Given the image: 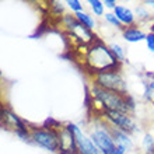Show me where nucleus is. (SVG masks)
<instances>
[{
    "instance_id": "obj_1",
    "label": "nucleus",
    "mask_w": 154,
    "mask_h": 154,
    "mask_svg": "<svg viewBox=\"0 0 154 154\" xmlns=\"http://www.w3.org/2000/svg\"><path fill=\"white\" fill-rule=\"evenodd\" d=\"M121 62L111 52L109 45H105L102 41L97 39L91 44L85 52L84 56V67L85 70L91 72V76L102 72H112L121 70Z\"/></svg>"
},
{
    "instance_id": "obj_2",
    "label": "nucleus",
    "mask_w": 154,
    "mask_h": 154,
    "mask_svg": "<svg viewBox=\"0 0 154 154\" xmlns=\"http://www.w3.org/2000/svg\"><path fill=\"white\" fill-rule=\"evenodd\" d=\"M90 95L93 97L94 102H98L101 105L102 112L104 111H119V112H125V114H132L134 108L129 95L106 91V90L94 84H91L90 87Z\"/></svg>"
},
{
    "instance_id": "obj_3",
    "label": "nucleus",
    "mask_w": 154,
    "mask_h": 154,
    "mask_svg": "<svg viewBox=\"0 0 154 154\" xmlns=\"http://www.w3.org/2000/svg\"><path fill=\"white\" fill-rule=\"evenodd\" d=\"M88 134L102 154H109L116 147L112 132H111V126L104 119L94 122L88 128Z\"/></svg>"
},
{
    "instance_id": "obj_4",
    "label": "nucleus",
    "mask_w": 154,
    "mask_h": 154,
    "mask_svg": "<svg viewBox=\"0 0 154 154\" xmlns=\"http://www.w3.org/2000/svg\"><path fill=\"white\" fill-rule=\"evenodd\" d=\"M91 84L98 85L106 91H112V93L123 94L128 95V85L126 81L122 76L121 70H112V72H102L91 76Z\"/></svg>"
},
{
    "instance_id": "obj_5",
    "label": "nucleus",
    "mask_w": 154,
    "mask_h": 154,
    "mask_svg": "<svg viewBox=\"0 0 154 154\" xmlns=\"http://www.w3.org/2000/svg\"><path fill=\"white\" fill-rule=\"evenodd\" d=\"M31 143L49 153L57 154L59 153V129H52L48 126L31 128Z\"/></svg>"
},
{
    "instance_id": "obj_6",
    "label": "nucleus",
    "mask_w": 154,
    "mask_h": 154,
    "mask_svg": "<svg viewBox=\"0 0 154 154\" xmlns=\"http://www.w3.org/2000/svg\"><path fill=\"white\" fill-rule=\"evenodd\" d=\"M62 25L67 29V32L74 38V39L79 42V44H84V45H91L97 41L95 34L88 29L87 27H84L83 24H80L79 21L76 20L74 14H65L62 17Z\"/></svg>"
},
{
    "instance_id": "obj_7",
    "label": "nucleus",
    "mask_w": 154,
    "mask_h": 154,
    "mask_svg": "<svg viewBox=\"0 0 154 154\" xmlns=\"http://www.w3.org/2000/svg\"><path fill=\"white\" fill-rule=\"evenodd\" d=\"M102 119L109 126H114L116 129H121L130 134L137 130V125H136L132 114H125V112H119V111H104Z\"/></svg>"
},
{
    "instance_id": "obj_8",
    "label": "nucleus",
    "mask_w": 154,
    "mask_h": 154,
    "mask_svg": "<svg viewBox=\"0 0 154 154\" xmlns=\"http://www.w3.org/2000/svg\"><path fill=\"white\" fill-rule=\"evenodd\" d=\"M66 126L73 132L77 143V154H102L98 150V147L94 144L90 134L83 128H80L76 123H66Z\"/></svg>"
},
{
    "instance_id": "obj_9",
    "label": "nucleus",
    "mask_w": 154,
    "mask_h": 154,
    "mask_svg": "<svg viewBox=\"0 0 154 154\" xmlns=\"http://www.w3.org/2000/svg\"><path fill=\"white\" fill-rule=\"evenodd\" d=\"M59 154H77L76 137L66 125L59 129Z\"/></svg>"
},
{
    "instance_id": "obj_10",
    "label": "nucleus",
    "mask_w": 154,
    "mask_h": 154,
    "mask_svg": "<svg viewBox=\"0 0 154 154\" xmlns=\"http://www.w3.org/2000/svg\"><path fill=\"white\" fill-rule=\"evenodd\" d=\"M2 122H3V126H6L7 129H11L14 133L31 129L16 112H13L8 108H2Z\"/></svg>"
},
{
    "instance_id": "obj_11",
    "label": "nucleus",
    "mask_w": 154,
    "mask_h": 154,
    "mask_svg": "<svg viewBox=\"0 0 154 154\" xmlns=\"http://www.w3.org/2000/svg\"><path fill=\"white\" fill-rule=\"evenodd\" d=\"M111 132H112V136H114L116 147H119V149L123 150L125 153H128V151H130L133 149V140H132L130 133L123 132V130H121V129H116L114 126H111Z\"/></svg>"
},
{
    "instance_id": "obj_12",
    "label": "nucleus",
    "mask_w": 154,
    "mask_h": 154,
    "mask_svg": "<svg viewBox=\"0 0 154 154\" xmlns=\"http://www.w3.org/2000/svg\"><path fill=\"white\" fill-rule=\"evenodd\" d=\"M114 14L118 17V20L122 23L123 27H133L136 25V16H134V11L130 10L129 7H126L123 4H118L114 10Z\"/></svg>"
},
{
    "instance_id": "obj_13",
    "label": "nucleus",
    "mask_w": 154,
    "mask_h": 154,
    "mask_svg": "<svg viewBox=\"0 0 154 154\" xmlns=\"http://www.w3.org/2000/svg\"><path fill=\"white\" fill-rule=\"evenodd\" d=\"M146 37H147V34L142 28H139L137 25L125 27V28L122 29V38L126 42H129V44H136V42L146 41Z\"/></svg>"
},
{
    "instance_id": "obj_14",
    "label": "nucleus",
    "mask_w": 154,
    "mask_h": 154,
    "mask_svg": "<svg viewBox=\"0 0 154 154\" xmlns=\"http://www.w3.org/2000/svg\"><path fill=\"white\" fill-rule=\"evenodd\" d=\"M74 17H76V20L80 23V24H83L84 27H87L88 29H95V27H97V21H95V18H94V16L91 14V13H87V11H80V13H76L74 14Z\"/></svg>"
},
{
    "instance_id": "obj_15",
    "label": "nucleus",
    "mask_w": 154,
    "mask_h": 154,
    "mask_svg": "<svg viewBox=\"0 0 154 154\" xmlns=\"http://www.w3.org/2000/svg\"><path fill=\"white\" fill-rule=\"evenodd\" d=\"M133 11H134V16H136V21H137V23H146V21H149L151 18V16H153V14L147 10V7L144 4L136 6Z\"/></svg>"
},
{
    "instance_id": "obj_16",
    "label": "nucleus",
    "mask_w": 154,
    "mask_h": 154,
    "mask_svg": "<svg viewBox=\"0 0 154 154\" xmlns=\"http://www.w3.org/2000/svg\"><path fill=\"white\" fill-rule=\"evenodd\" d=\"M87 3L90 4V8H91L94 16H97V17L105 16V6H104L102 0H88Z\"/></svg>"
},
{
    "instance_id": "obj_17",
    "label": "nucleus",
    "mask_w": 154,
    "mask_h": 154,
    "mask_svg": "<svg viewBox=\"0 0 154 154\" xmlns=\"http://www.w3.org/2000/svg\"><path fill=\"white\" fill-rule=\"evenodd\" d=\"M142 149L144 154H154V136L151 133H146L143 136Z\"/></svg>"
},
{
    "instance_id": "obj_18",
    "label": "nucleus",
    "mask_w": 154,
    "mask_h": 154,
    "mask_svg": "<svg viewBox=\"0 0 154 154\" xmlns=\"http://www.w3.org/2000/svg\"><path fill=\"white\" fill-rule=\"evenodd\" d=\"M109 49H111V52L114 53V56L116 57L121 63L126 59V51H125V48H123L122 45L115 44L114 42V44H109Z\"/></svg>"
},
{
    "instance_id": "obj_19",
    "label": "nucleus",
    "mask_w": 154,
    "mask_h": 154,
    "mask_svg": "<svg viewBox=\"0 0 154 154\" xmlns=\"http://www.w3.org/2000/svg\"><path fill=\"white\" fill-rule=\"evenodd\" d=\"M104 18H105V21L108 23L109 25H112V27H115L116 29H123L125 27L122 25V23L119 20H118V17L114 14V11H106L105 16H104Z\"/></svg>"
},
{
    "instance_id": "obj_20",
    "label": "nucleus",
    "mask_w": 154,
    "mask_h": 154,
    "mask_svg": "<svg viewBox=\"0 0 154 154\" xmlns=\"http://www.w3.org/2000/svg\"><path fill=\"white\" fill-rule=\"evenodd\" d=\"M65 4L67 6V8H69V10H72V13H73V14L80 13V11H83V10H84L83 3H81L80 0H67V2H65Z\"/></svg>"
},
{
    "instance_id": "obj_21",
    "label": "nucleus",
    "mask_w": 154,
    "mask_h": 154,
    "mask_svg": "<svg viewBox=\"0 0 154 154\" xmlns=\"http://www.w3.org/2000/svg\"><path fill=\"white\" fill-rule=\"evenodd\" d=\"M51 8L53 10V14L56 16H65V3H60V2H52L51 3Z\"/></svg>"
},
{
    "instance_id": "obj_22",
    "label": "nucleus",
    "mask_w": 154,
    "mask_h": 154,
    "mask_svg": "<svg viewBox=\"0 0 154 154\" xmlns=\"http://www.w3.org/2000/svg\"><path fill=\"white\" fill-rule=\"evenodd\" d=\"M146 45H147V49L150 51L151 53H154V34H147V37H146Z\"/></svg>"
},
{
    "instance_id": "obj_23",
    "label": "nucleus",
    "mask_w": 154,
    "mask_h": 154,
    "mask_svg": "<svg viewBox=\"0 0 154 154\" xmlns=\"http://www.w3.org/2000/svg\"><path fill=\"white\" fill-rule=\"evenodd\" d=\"M104 2V6H105V8H108V10H112L114 11L115 7L118 6L116 0H102Z\"/></svg>"
},
{
    "instance_id": "obj_24",
    "label": "nucleus",
    "mask_w": 154,
    "mask_h": 154,
    "mask_svg": "<svg viewBox=\"0 0 154 154\" xmlns=\"http://www.w3.org/2000/svg\"><path fill=\"white\" fill-rule=\"evenodd\" d=\"M153 94L154 93L149 88V85L146 84V88H144V98H146V100H151V98H153Z\"/></svg>"
},
{
    "instance_id": "obj_25",
    "label": "nucleus",
    "mask_w": 154,
    "mask_h": 154,
    "mask_svg": "<svg viewBox=\"0 0 154 154\" xmlns=\"http://www.w3.org/2000/svg\"><path fill=\"white\" fill-rule=\"evenodd\" d=\"M109 154H126V153H125V151H123V150H121L119 147H115V149H114V150H112V151H111Z\"/></svg>"
},
{
    "instance_id": "obj_26",
    "label": "nucleus",
    "mask_w": 154,
    "mask_h": 154,
    "mask_svg": "<svg viewBox=\"0 0 154 154\" xmlns=\"http://www.w3.org/2000/svg\"><path fill=\"white\" fill-rule=\"evenodd\" d=\"M143 3H144V6H149V7L154 8V0H144Z\"/></svg>"
},
{
    "instance_id": "obj_27",
    "label": "nucleus",
    "mask_w": 154,
    "mask_h": 154,
    "mask_svg": "<svg viewBox=\"0 0 154 154\" xmlns=\"http://www.w3.org/2000/svg\"><path fill=\"white\" fill-rule=\"evenodd\" d=\"M149 32H150V34H154V21L149 23Z\"/></svg>"
},
{
    "instance_id": "obj_28",
    "label": "nucleus",
    "mask_w": 154,
    "mask_h": 154,
    "mask_svg": "<svg viewBox=\"0 0 154 154\" xmlns=\"http://www.w3.org/2000/svg\"><path fill=\"white\" fill-rule=\"evenodd\" d=\"M147 85H149V88H150L151 91L154 93V80H150L149 83H147Z\"/></svg>"
},
{
    "instance_id": "obj_29",
    "label": "nucleus",
    "mask_w": 154,
    "mask_h": 154,
    "mask_svg": "<svg viewBox=\"0 0 154 154\" xmlns=\"http://www.w3.org/2000/svg\"><path fill=\"white\" fill-rule=\"evenodd\" d=\"M151 18H153V21H154V11H153V16H151Z\"/></svg>"
}]
</instances>
